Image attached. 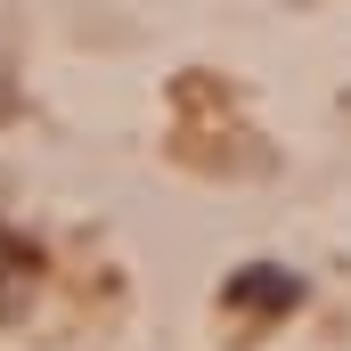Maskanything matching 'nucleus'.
<instances>
[{
  "mask_svg": "<svg viewBox=\"0 0 351 351\" xmlns=\"http://www.w3.org/2000/svg\"><path fill=\"white\" fill-rule=\"evenodd\" d=\"M221 302L237 311V319H286L294 302H302V278L286 262H245L229 286H221Z\"/></svg>",
  "mask_w": 351,
  "mask_h": 351,
  "instance_id": "1",
  "label": "nucleus"
}]
</instances>
